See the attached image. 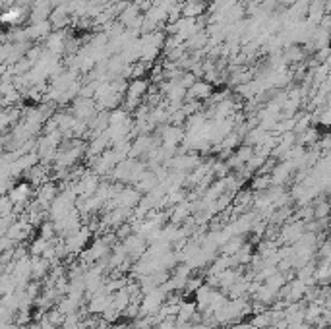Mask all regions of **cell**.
I'll return each instance as SVG.
<instances>
[{
	"instance_id": "obj_4",
	"label": "cell",
	"mask_w": 331,
	"mask_h": 329,
	"mask_svg": "<svg viewBox=\"0 0 331 329\" xmlns=\"http://www.w3.org/2000/svg\"><path fill=\"white\" fill-rule=\"evenodd\" d=\"M240 248H242V238H238V236H230V238L223 244V254L234 256Z\"/></svg>"
},
{
	"instance_id": "obj_6",
	"label": "cell",
	"mask_w": 331,
	"mask_h": 329,
	"mask_svg": "<svg viewBox=\"0 0 331 329\" xmlns=\"http://www.w3.org/2000/svg\"><path fill=\"white\" fill-rule=\"evenodd\" d=\"M202 14V4L198 2H192V4H186L184 6V18H196V16Z\"/></svg>"
},
{
	"instance_id": "obj_3",
	"label": "cell",
	"mask_w": 331,
	"mask_h": 329,
	"mask_svg": "<svg viewBox=\"0 0 331 329\" xmlns=\"http://www.w3.org/2000/svg\"><path fill=\"white\" fill-rule=\"evenodd\" d=\"M209 93H211L209 84H203V82H194V86L190 88V97L194 99H205Z\"/></svg>"
},
{
	"instance_id": "obj_5",
	"label": "cell",
	"mask_w": 331,
	"mask_h": 329,
	"mask_svg": "<svg viewBox=\"0 0 331 329\" xmlns=\"http://www.w3.org/2000/svg\"><path fill=\"white\" fill-rule=\"evenodd\" d=\"M49 244H51V242H49L47 238H43V236H41V238H37V240H33V244H31V254L41 256L45 250H47V246H49Z\"/></svg>"
},
{
	"instance_id": "obj_7",
	"label": "cell",
	"mask_w": 331,
	"mask_h": 329,
	"mask_svg": "<svg viewBox=\"0 0 331 329\" xmlns=\"http://www.w3.org/2000/svg\"><path fill=\"white\" fill-rule=\"evenodd\" d=\"M28 194H29L28 186H20V188H16L14 192H12V202H16V204H20V202H26Z\"/></svg>"
},
{
	"instance_id": "obj_2",
	"label": "cell",
	"mask_w": 331,
	"mask_h": 329,
	"mask_svg": "<svg viewBox=\"0 0 331 329\" xmlns=\"http://www.w3.org/2000/svg\"><path fill=\"white\" fill-rule=\"evenodd\" d=\"M29 266H31V275L35 279H43L45 275L49 273V268H51V264L45 258H41V256H33V260L29 262Z\"/></svg>"
},
{
	"instance_id": "obj_8",
	"label": "cell",
	"mask_w": 331,
	"mask_h": 329,
	"mask_svg": "<svg viewBox=\"0 0 331 329\" xmlns=\"http://www.w3.org/2000/svg\"><path fill=\"white\" fill-rule=\"evenodd\" d=\"M269 186H271V178L269 176H259V178H256L252 182V188L254 190H267Z\"/></svg>"
},
{
	"instance_id": "obj_1",
	"label": "cell",
	"mask_w": 331,
	"mask_h": 329,
	"mask_svg": "<svg viewBox=\"0 0 331 329\" xmlns=\"http://www.w3.org/2000/svg\"><path fill=\"white\" fill-rule=\"evenodd\" d=\"M196 312H198L196 302H180L178 312L174 316V322H176V324H190L192 316L196 314Z\"/></svg>"
}]
</instances>
